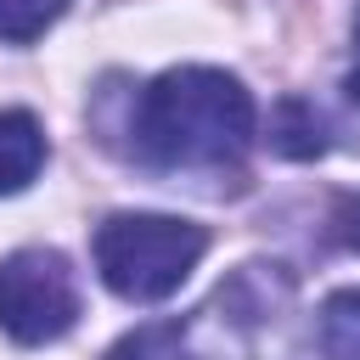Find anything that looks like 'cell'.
Masks as SVG:
<instances>
[{"label": "cell", "instance_id": "obj_2", "mask_svg": "<svg viewBox=\"0 0 360 360\" xmlns=\"http://www.w3.org/2000/svg\"><path fill=\"white\" fill-rule=\"evenodd\" d=\"M292 309H298L292 276L281 264L253 259L231 281H219L214 298L186 326L191 360H292L298 354Z\"/></svg>", "mask_w": 360, "mask_h": 360}, {"label": "cell", "instance_id": "obj_10", "mask_svg": "<svg viewBox=\"0 0 360 360\" xmlns=\"http://www.w3.org/2000/svg\"><path fill=\"white\" fill-rule=\"evenodd\" d=\"M349 101H360V11H354V62H349V79H343Z\"/></svg>", "mask_w": 360, "mask_h": 360}, {"label": "cell", "instance_id": "obj_8", "mask_svg": "<svg viewBox=\"0 0 360 360\" xmlns=\"http://www.w3.org/2000/svg\"><path fill=\"white\" fill-rule=\"evenodd\" d=\"M270 146H276L281 158H315V152L326 146L321 112H309L304 101H281V107H276V124H270Z\"/></svg>", "mask_w": 360, "mask_h": 360}, {"label": "cell", "instance_id": "obj_3", "mask_svg": "<svg viewBox=\"0 0 360 360\" xmlns=\"http://www.w3.org/2000/svg\"><path fill=\"white\" fill-rule=\"evenodd\" d=\"M208 253V231L174 214H112L96 231V270L129 304H158Z\"/></svg>", "mask_w": 360, "mask_h": 360}, {"label": "cell", "instance_id": "obj_6", "mask_svg": "<svg viewBox=\"0 0 360 360\" xmlns=\"http://www.w3.org/2000/svg\"><path fill=\"white\" fill-rule=\"evenodd\" d=\"M321 354L326 360H360V287H338L321 304Z\"/></svg>", "mask_w": 360, "mask_h": 360}, {"label": "cell", "instance_id": "obj_5", "mask_svg": "<svg viewBox=\"0 0 360 360\" xmlns=\"http://www.w3.org/2000/svg\"><path fill=\"white\" fill-rule=\"evenodd\" d=\"M45 169V129L22 107H0V197L22 191Z\"/></svg>", "mask_w": 360, "mask_h": 360}, {"label": "cell", "instance_id": "obj_1", "mask_svg": "<svg viewBox=\"0 0 360 360\" xmlns=\"http://www.w3.org/2000/svg\"><path fill=\"white\" fill-rule=\"evenodd\" d=\"M253 146V96L225 68H169L129 107V152L152 169H231Z\"/></svg>", "mask_w": 360, "mask_h": 360}, {"label": "cell", "instance_id": "obj_9", "mask_svg": "<svg viewBox=\"0 0 360 360\" xmlns=\"http://www.w3.org/2000/svg\"><path fill=\"white\" fill-rule=\"evenodd\" d=\"M62 11H68V0H0V39L28 45V39H39Z\"/></svg>", "mask_w": 360, "mask_h": 360}, {"label": "cell", "instance_id": "obj_4", "mask_svg": "<svg viewBox=\"0 0 360 360\" xmlns=\"http://www.w3.org/2000/svg\"><path fill=\"white\" fill-rule=\"evenodd\" d=\"M79 321V276L56 248H17L0 259V332L11 343H56Z\"/></svg>", "mask_w": 360, "mask_h": 360}, {"label": "cell", "instance_id": "obj_7", "mask_svg": "<svg viewBox=\"0 0 360 360\" xmlns=\"http://www.w3.org/2000/svg\"><path fill=\"white\" fill-rule=\"evenodd\" d=\"M107 360H191V343L180 321H146L129 338H118Z\"/></svg>", "mask_w": 360, "mask_h": 360}]
</instances>
